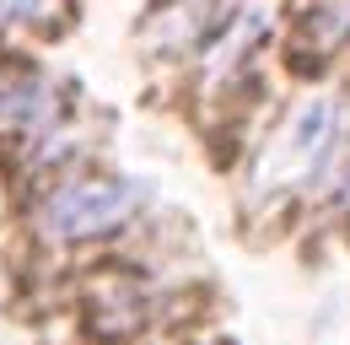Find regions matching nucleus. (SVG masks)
<instances>
[{
    "label": "nucleus",
    "instance_id": "obj_6",
    "mask_svg": "<svg viewBox=\"0 0 350 345\" xmlns=\"http://www.w3.org/2000/svg\"><path fill=\"white\" fill-rule=\"evenodd\" d=\"M54 0H0V33H16V27H44Z\"/></svg>",
    "mask_w": 350,
    "mask_h": 345
},
{
    "label": "nucleus",
    "instance_id": "obj_4",
    "mask_svg": "<svg viewBox=\"0 0 350 345\" xmlns=\"http://www.w3.org/2000/svg\"><path fill=\"white\" fill-rule=\"evenodd\" d=\"M59 119V92L38 71H5L0 76V125L22 135H44Z\"/></svg>",
    "mask_w": 350,
    "mask_h": 345
},
{
    "label": "nucleus",
    "instance_id": "obj_7",
    "mask_svg": "<svg viewBox=\"0 0 350 345\" xmlns=\"http://www.w3.org/2000/svg\"><path fill=\"white\" fill-rule=\"evenodd\" d=\"M340 200H345V205H350V172H345V183H340Z\"/></svg>",
    "mask_w": 350,
    "mask_h": 345
},
{
    "label": "nucleus",
    "instance_id": "obj_3",
    "mask_svg": "<svg viewBox=\"0 0 350 345\" xmlns=\"http://www.w3.org/2000/svg\"><path fill=\"white\" fill-rule=\"evenodd\" d=\"M269 27H275V0H226L216 16H211V27H205V76L221 81V76H232L264 38H269Z\"/></svg>",
    "mask_w": 350,
    "mask_h": 345
},
{
    "label": "nucleus",
    "instance_id": "obj_1",
    "mask_svg": "<svg viewBox=\"0 0 350 345\" xmlns=\"http://www.w3.org/2000/svg\"><path fill=\"white\" fill-rule=\"evenodd\" d=\"M340 129H345V103L334 92H312L302 103H291L286 119L269 129L264 151L254 157V189L275 194V189H297L307 178H318L340 146Z\"/></svg>",
    "mask_w": 350,
    "mask_h": 345
},
{
    "label": "nucleus",
    "instance_id": "obj_5",
    "mask_svg": "<svg viewBox=\"0 0 350 345\" xmlns=\"http://www.w3.org/2000/svg\"><path fill=\"white\" fill-rule=\"evenodd\" d=\"M302 38L312 60H323L340 43H350V0H312L302 16Z\"/></svg>",
    "mask_w": 350,
    "mask_h": 345
},
{
    "label": "nucleus",
    "instance_id": "obj_2",
    "mask_svg": "<svg viewBox=\"0 0 350 345\" xmlns=\"http://www.w3.org/2000/svg\"><path fill=\"white\" fill-rule=\"evenodd\" d=\"M146 200V183L135 178H59L38 205V232L49 243H87L124 227Z\"/></svg>",
    "mask_w": 350,
    "mask_h": 345
}]
</instances>
